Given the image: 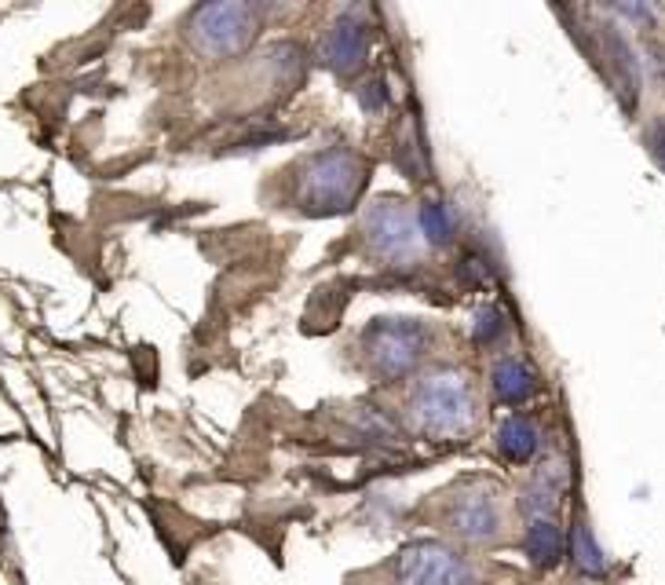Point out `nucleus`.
Wrapping results in <instances>:
<instances>
[{"instance_id":"f257e3e1","label":"nucleus","mask_w":665,"mask_h":585,"mask_svg":"<svg viewBox=\"0 0 665 585\" xmlns=\"http://www.w3.org/2000/svg\"><path fill=\"white\" fill-rule=\"evenodd\" d=\"M480 421V400L461 370H436L410 395V425L425 439H464Z\"/></svg>"},{"instance_id":"0eeeda50","label":"nucleus","mask_w":665,"mask_h":585,"mask_svg":"<svg viewBox=\"0 0 665 585\" xmlns=\"http://www.w3.org/2000/svg\"><path fill=\"white\" fill-rule=\"evenodd\" d=\"M450 531L464 542H494L501 534V501L490 483H472L450 506Z\"/></svg>"},{"instance_id":"9b49d317","label":"nucleus","mask_w":665,"mask_h":585,"mask_svg":"<svg viewBox=\"0 0 665 585\" xmlns=\"http://www.w3.org/2000/svg\"><path fill=\"white\" fill-rule=\"evenodd\" d=\"M541 450V428L530 417L512 414L497 425V454L512 465H530Z\"/></svg>"},{"instance_id":"7ed1b4c3","label":"nucleus","mask_w":665,"mask_h":585,"mask_svg":"<svg viewBox=\"0 0 665 585\" xmlns=\"http://www.w3.org/2000/svg\"><path fill=\"white\" fill-rule=\"evenodd\" d=\"M436 348V330L421 319H373L363 330V355L377 381H403Z\"/></svg>"},{"instance_id":"f3484780","label":"nucleus","mask_w":665,"mask_h":585,"mask_svg":"<svg viewBox=\"0 0 665 585\" xmlns=\"http://www.w3.org/2000/svg\"><path fill=\"white\" fill-rule=\"evenodd\" d=\"M355 99L366 114H380L384 107H388V81H384L380 74L363 81V85L355 88Z\"/></svg>"},{"instance_id":"6ab92c4d","label":"nucleus","mask_w":665,"mask_h":585,"mask_svg":"<svg viewBox=\"0 0 665 585\" xmlns=\"http://www.w3.org/2000/svg\"><path fill=\"white\" fill-rule=\"evenodd\" d=\"M647 147H651V155L665 166V121H655L647 128Z\"/></svg>"},{"instance_id":"2eb2a0df","label":"nucleus","mask_w":665,"mask_h":585,"mask_svg":"<svg viewBox=\"0 0 665 585\" xmlns=\"http://www.w3.org/2000/svg\"><path fill=\"white\" fill-rule=\"evenodd\" d=\"M508 333V315L497 308V304H486V308L475 311L472 319V341L480 348H494L501 344V337Z\"/></svg>"},{"instance_id":"9d476101","label":"nucleus","mask_w":665,"mask_h":585,"mask_svg":"<svg viewBox=\"0 0 665 585\" xmlns=\"http://www.w3.org/2000/svg\"><path fill=\"white\" fill-rule=\"evenodd\" d=\"M490 389H494V395L505 406H523L538 392V377H534V370L523 359L501 355L494 362V370H490Z\"/></svg>"},{"instance_id":"20e7f679","label":"nucleus","mask_w":665,"mask_h":585,"mask_svg":"<svg viewBox=\"0 0 665 585\" xmlns=\"http://www.w3.org/2000/svg\"><path fill=\"white\" fill-rule=\"evenodd\" d=\"M264 11L256 4H205L191 19V41L202 55H238L260 30Z\"/></svg>"},{"instance_id":"39448f33","label":"nucleus","mask_w":665,"mask_h":585,"mask_svg":"<svg viewBox=\"0 0 665 585\" xmlns=\"http://www.w3.org/2000/svg\"><path fill=\"white\" fill-rule=\"evenodd\" d=\"M366 238L373 253L392 267H414L425 256V234L417 227V216L395 198H384L369 209L366 216Z\"/></svg>"},{"instance_id":"1a4fd4ad","label":"nucleus","mask_w":665,"mask_h":585,"mask_svg":"<svg viewBox=\"0 0 665 585\" xmlns=\"http://www.w3.org/2000/svg\"><path fill=\"white\" fill-rule=\"evenodd\" d=\"M600 41H603L607 66H611V81H614L618 99H622L625 110H633L636 99H640V66H636V59H633V49H629L622 33L611 30V26L600 30Z\"/></svg>"},{"instance_id":"a211bd4d","label":"nucleus","mask_w":665,"mask_h":585,"mask_svg":"<svg viewBox=\"0 0 665 585\" xmlns=\"http://www.w3.org/2000/svg\"><path fill=\"white\" fill-rule=\"evenodd\" d=\"M458 272H461V278H464V286H483L486 278H490V264L483 260V256L469 253V256H464V260L458 264Z\"/></svg>"},{"instance_id":"f03ea898","label":"nucleus","mask_w":665,"mask_h":585,"mask_svg":"<svg viewBox=\"0 0 665 585\" xmlns=\"http://www.w3.org/2000/svg\"><path fill=\"white\" fill-rule=\"evenodd\" d=\"M366 187V161L352 150H322L300 172V205L311 216H341L347 213Z\"/></svg>"},{"instance_id":"f8f14e48","label":"nucleus","mask_w":665,"mask_h":585,"mask_svg":"<svg viewBox=\"0 0 665 585\" xmlns=\"http://www.w3.org/2000/svg\"><path fill=\"white\" fill-rule=\"evenodd\" d=\"M564 487H567V468L559 461L541 465L534 483L527 487V498H523V509L530 512V520H553L559 501H564Z\"/></svg>"},{"instance_id":"6e6552de","label":"nucleus","mask_w":665,"mask_h":585,"mask_svg":"<svg viewBox=\"0 0 665 585\" xmlns=\"http://www.w3.org/2000/svg\"><path fill=\"white\" fill-rule=\"evenodd\" d=\"M369 55V22L366 8H347L341 19L333 22L330 38L322 44V63L336 70V74H355Z\"/></svg>"},{"instance_id":"423d86ee","label":"nucleus","mask_w":665,"mask_h":585,"mask_svg":"<svg viewBox=\"0 0 665 585\" xmlns=\"http://www.w3.org/2000/svg\"><path fill=\"white\" fill-rule=\"evenodd\" d=\"M395 585H475V571L450 545L414 542L395 560Z\"/></svg>"},{"instance_id":"4468645a","label":"nucleus","mask_w":665,"mask_h":585,"mask_svg":"<svg viewBox=\"0 0 665 585\" xmlns=\"http://www.w3.org/2000/svg\"><path fill=\"white\" fill-rule=\"evenodd\" d=\"M417 227H421L428 245H447L453 238V231H458L450 205H442V202H425L417 209Z\"/></svg>"},{"instance_id":"aec40b11","label":"nucleus","mask_w":665,"mask_h":585,"mask_svg":"<svg viewBox=\"0 0 665 585\" xmlns=\"http://www.w3.org/2000/svg\"><path fill=\"white\" fill-rule=\"evenodd\" d=\"M651 66H655V74L665 81V49H651Z\"/></svg>"},{"instance_id":"ddd939ff","label":"nucleus","mask_w":665,"mask_h":585,"mask_svg":"<svg viewBox=\"0 0 665 585\" xmlns=\"http://www.w3.org/2000/svg\"><path fill=\"white\" fill-rule=\"evenodd\" d=\"M527 556L534 567H556L559 556H564V534H559L556 520H530L527 526Z\"/></svg>"},{"instance_id":"dca6fc26","label":"nucleus","mask_w":665,"mask_h":585,"mask_svg":"<svg viewBox=\"0 0 665 585\" xmlns=\"http://www.w3.org/2000/svg\"><path fill=\"white\" fill-rule=\"evenodd\" d=\"M570 556H575V564L586 571V575H603V553L600 545L592 542V531L586 523L575 526V534H570Z\"/></svg>"}]
</instances>
